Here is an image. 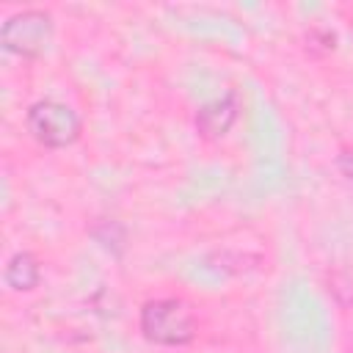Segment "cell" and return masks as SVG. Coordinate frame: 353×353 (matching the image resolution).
<instances>
[{
    "instance_id": "1",
    "label": "cell",
    "mask_w": 353,
    "mask_h": 353,
    "mask_svg": "<svg viewBox=\"0 0 353 353\" xmlns=\"http://www.w3.org/2000/svg\"><path fill=\"white\" fill-rule=\"evenodd\" d=\"M141 331L154 345H188L196 336V320L185 301L157 298L143 303Z\"/></svg>"
},
{
    "instance_id": "2",
    "label": "cell",
    "mask_w": 353,
    "mask_h": 353,
    "mask_svg": "<svg viewBox=\"0 0 353 353\" xmlns=\"http://www.w3.org/2000/svg\"><path fill=\"white\" fill-rule=\"evenodd\" d=\"M28 130L41 146L63 149L80 135V119L63 102L39 99L28 108Z\"/></svg>"
},
{
    "instance_id": "3",
    "label": "cell",
    "mask_w": 353,
    "mask_h": 353,
    "mask_svg": "<svg viewBox=\"0 0 353 353\" xmlns=\"http://www.w3.org/2000/svg\"><path fill=\"white\" fill-rule=\"evenodd\" d=\"M52 39V17L41 8H28L3 22L0 30V44L3 50L22 55V58H36L47 50Z\"/></svg>"
},
{
    "instance_id": "4",
    "label": "cell",
    "mask_w": 353,
    "mask_h": 353,
    "mask_svg": "<svg viewBox=\"0 0 353 353\" xmlns=\"http://www.w3.org/2000/svg\"><path fill=\"white\" fill-rule=\"evenodd\" d=\"M237 119V94L229 91L207 105L199 108L196 113V130L204 135V138H221L229 132V127L234 124Z\"/></svg>"
},
{
    "instance_id": "5",
    "label": "cell",
    "mask_w": 353,
    "mask_h": 353,
    "mask_svg": "<svg viewBox=\"0 0 353 353\" xmlns=\"http://www.w3.org/2000/svg\"><path fill=\"white\" fill-rule=\"evenodd\" d=\"M3 279H6V284H8L11 290H17V292L33 290V287L39 284V262H36V256L28 254V251H17V254L8 259Z\"/></svg>"
},
{
    "instance_id": "6",
    "label": "cell",
    "mask_w": 353,
    "mask_h": 353,
    "mask_svg": "<svg viewBox=\"0 0 353 353\" xmlns=\"http://www.w3.org/2000/svg\"><path fill=\"white\" fill-rule=\"evenodd\" d=\"M336 165H339V171L353 182V146H345L342 152H339V157H336Z\"/></svg>"
}]
</instances>
